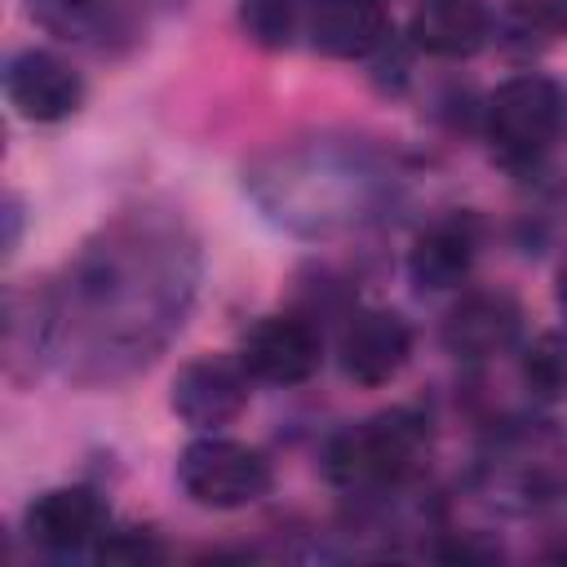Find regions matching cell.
Here are the masks:
<instances>
[{
    "instance_id": "4",
    "label": "cell",
    "mask_w": 567,
    "mask_h": 567,
    "mask_svg": "<svg viewBox=\"0 0 567 567\" xmlns=\"http://www.w3.org/2000/svg\"><path fill=\"white\" fill-rule=\"evenodd\" d=\"M248 381L252 372L244 368V359H226V354H199L190 363L177 368L173 377V412L199 430V434H217L221 425H230L244 408H248Z\"/></svg>"
},
{
    "instance_id": "1",
    "label": "cell",
    "mask_w": 567,
    "mask_h": 567,
    "mask_svg": "<svg viewBox=\"0 0 567 567\" xmlns=\"http://www.w3.org/2000/svg\"><path fill=\"white\" fill-rule=\"evenodd\" d=\"M430 452V421L412 408L377 412L328 443V478L341 487L403 483Z\"/></svg>"
},
{
    "instance_id": "12",
    "label": "cell",
    "mask_w": 567,
    "mask_h": 567,
    "mask_svg": "<svg viewBox=\"0 0 567 567\" xmlns=\"http://www.w3.org/2000/svg\"><path fill=\"white\" fill-rule=\"evenodd\" d=\"M492 35L487 0H421L412 13V44L430 58H470Z\"/></svg>"
},
{
    "instance_id": "14",
    "label": "cell",
    "mask_w": 567,
    "mask_h": 567,
    "mask_svg": "<svg viewBox=\"0 0 567 567\" xmlns=\"http://www.w3.org/2000/svg\"><path fill=\"white\" fill-rule=\"evenodd\" d=\"M523 381L536 399L558 403L567 399V332H540L527 350H523Z\"/></svg>"
},
{
    "instance_id": "10",
    "label": "cell",
    "mask_w": 567,
    "mask_h": 567,
    "mask_svg": "<svg viewBox=\"0 0 567 567\" xmlns=\"http://www.w3.org/2000/svg\"><path fill=\"white\" fill-rule=\"evenodd\" d=\"M106 523V505L93 487H53L27 505V536L53 554H71L102 540Z\"/></svg>"
},
{
    "instance_id": "11",
    "label": "cell",
    "mask_w": 567,
    "mask_h": 567,
    "mask_svg": "<svg viewBox=\"0 0 567 567\" xmlns=\"http://www.w3.org/2000/svg\"><path fill=\"white\" fill-rule=\"evenodd\" d=\"M474 252H478V226L474 217H443L434 226H425L412 248H408V279L421 288V292H447L456 288L470 266H474Z\"/></svg>"
},
{
    "instance_id": "5",
    "label": "cell",
    "mask_w": 567,
    "mask_h": 567,
    "mask_svg": "<svg viewBox=\"0 0 567 567\" xmlns=\"http://www.w3.org/2000/svg\"><path fill=\"white\" fill-rule=\"evenodd\" d=\"M84 75L49 49H22L4 66V97L31 124H58L75 115L84 106Z\"/></svg>"
},
{
    "instance_id": "9",
    "label": "cell",
    "mask_w": 567,
    "mask_h": 567,
    "mask_svg": "<svg viewBox=\"0 0 567 567\" xmlns=\"http://www.w3.org/2000/svg\"><path fill=\"white\" fill-rule=\"evenodd\" d=\"M306 35L323 58L359 62L385 44L390 9H385V0H310Z\"/></svg>"
},
{
    "instance_id": "17",
    "label": "cell",
    "mask_w": 567,
    "mask_h": 567,
    "mask_svg": "<svg viewBox=\"0 0 567 567\" xmlns=\"http://www.w3.org/2000/svg\"><path fill=\"white\" fill-rule=\"evenodd\" d=\"M554 301H558V315L567 319V252H563V261L554 270Z\"/></svg>"
},
{
    "instance_id": "3",
    "label": "cell",
    "mask_w": 567,
    "mask_h": 567,
    "mask_svg": "<svg viewBox=\"0 0 567 567\" xmlns=\"http://www.w3.org/2000/svg\"><path fill=\"white\" fill-rule=\"evenodd\" d=\"M177 483L204 509H244L270 492L275 470L257 447L239 439L199 434L177 456Z\"/></svg>"
},
{
    "instance_id": "15",
    "label": "cell",
    "mask_w": 567,
    "mask_h": 567,
    "mask_svg": "<svg viewBox=\"0 0 567 567\" xmlns=\"http://www.w3.org/2000/svg\"><path fill=\"white\" fill-rule=\"evenodd\" d=\"M239 27L261 49H288L297 27H306L301 0H239Z\"/></svg>"
},
{
    "instance_id": "7",
    "label": "cell",
    "mask_w": 567,
    "mask_h": 567,
    "mask_svg": "<svg viewBox=\"0 0 567 567\" xmlns=\"http://www.w3.org/2000/svg\"><path fill=\"white\" fill-rule=\"evenodd\" d=\"M239 359L252 372V381L301 385L323 363V337L297 315H266L248 328V337L239 346Z\"/></svg>"
},
{
    "instance_id": "6",
    "label": "cell",
    "mask_w": 567,
    "mask_h": 567,
    "mask_svg": "<svg viewBox=\"0 0 567 567\" xmlns=\"http://www.w3.org/2000/svg\"><path fill=\"white\" fill-rule=\"evenodd\" d=\"M408 354H412V328L403 323L399 310H385V306L354 310L341 328V341H337L341 372L368 390L394 381L403 372Z\"/></svg>"
},
{
    "instance_id": "2",
    "label": "cell",
    "mask_w": 567,
    "mask_h": 567,
    "mask_svg": "<svg viewBox=\"0 0 567 567\" xmlns=\"http://www.w3.org/2000/svg\"><path fill=\"white\" fill-rule=\"evenodd\" d=\"M567 120V93L549 75H514L487 97V142L505 164H532L545 155Z\"/></svg>"
},
{
    "instance_id": "8",
    "label": "cell",
    "mask_w": 567,
    "mask_h": 567,
    "mask_svg": "<svg viewBox=\"0 0 567 567\" xmlns=\"http://www.w3.org/2000/svg\"><path fill=\"white\" fill-rule=\"evenodd\" d=\"M523 332V310L509 292H492V288H478V292H465L447 319H443V346L447 354L456 359H492V354H505Z\"/></svg>"
},
{
    "instance_id": "16",
    "label": "cell",
    "mask_w": 567,
    "mask_h": 567,
    "mask_svg": "<svg viewBox=\"0 0 567 567\" xmlns=\"http://www.w3.org/2000/svg\"><path fill=\"white\" fill-rule=\"evenodd\" d=\"M97 558L102 563H159L164 545L151 532H142V527H124V532L106 527L102 540H97Z\"/></svg>"
},
{
    "instance_id": "13",
    "label": "cell",
    "mask_w": 567,
    "mask_h": 567,
    "mask_svg": "<svg viewBox=\"0 0 567 567\" xmlns=\"http://www.w3.org/2000/svg\"><path fill=\"white\" fill-rule=\"evenodd\" d=\"M27 4H31V18L62 40L106 44L111 35H124L120 0H27Z\"/></svg>"
}]
</instances>
